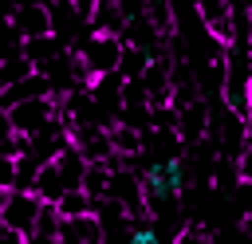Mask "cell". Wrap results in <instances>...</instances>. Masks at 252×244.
<instances>
[{
    "instance_id": "cell-10",
    "label": "cell",
    "mask_w": 252,
    "mask_h": 244,
    "mask_svg": "<svg viewBox=\"0 0 252 244\" xmlns=\"http://www.w3.org/2000/svg\"><path fill=\"white\" fill-rule=\"evenodd\" d=\"M236 173H240V181H244V185H252V142H248V150L240 153V161H236Z\"/></svg>"
},
{
    "instance_id": "cell-8",
    "label": "cell",
    "mask_w": 252,
    "mask_h": 244,
    "mask_svg": "<svg viewBox=\"0 0 252 244\" xmlns=\"http://www.w3.org/2000/svg\"><path fill=\"white\" fill-rule=\"evenodd\" d=\"M110 142H114V153L118 157H126V153H138L142 146H146V138H142V130H134V126H110Z\"/></svg>"
},
{
    "instance_id": "cell-6",
    "label": "cell",
    "mask_w": 252,
    "mask_h": 244,
    "mask_svg": "<svg viewBox=\"0 0 252 244\" xmlns=\"http://www.w3.org/2000/svg\"><path fill=\"white\" fill-rule=\"evenodd\" d=\"M55 91H51V79L43 75V71H32L28 79H20V83H12L4 94H0V110H12V106H20V102H32V98H51Z\"/></svg>"
},
{
    "instance_id": "cell-5",
    "label": "cell",
    "mask_w": 252,
    "mask_h": 244,
    "mask_svg": "<svg viewBox=\"0 0 252 244\" xmlns=\"http://www.w3.org/2000/svg\"><path fill=\"white\" fill-rule=\"evenodd\" d=\"M12 28H16V35H20L24 43H35V39L55 35V28H51V8H39V4H24V8H16Z\"/></svg>"
},
{
    "instance_id": "cell-1",
    "label": "cell",
    "mask_w": 252,
    "mask_h": 244,
    "mask_svg": "<svg viewBox=\"0 0 252 244\" xmlns=\"http://www.w3.org/2000/svg\"><path fill=\"white\" fill-rule=\"evenodd\" d=\"M122 55H126L122 35H91L87 43L75 47V59L87 75V87L106 79V75H122Z\"/></svg>"
},
{
    "instance_id": "cell-7",
    "label": "cell",
    "mask_w": 252,
    "mask_h": 244,
    "mask_svg": "<svg viewBox=\"0 0 252 244\" xmlns=\"http://www.w3.org/2000/svg\"><path fill=\"white\" fill-rule=\"evenodd\" d=\"M55 209H59V216H63V220H83V216H94V213H98V205H94L83 189H71Z\"/></svg>"
},
{
    "instance_id": "cell-4",
    "label": "cell",
    "mask_w": 252,
    "mask_h": 244,
    "mask_svg": "<svg viewBox=\"0 0 252 244\" xmlns=\"http://www.w3.org/2000/svg\"><path fill=\"white\" fill-rule=\"evenodd\" d=\"M232 0H197V20L209 31V39H217L220 47H228L236 39V24H232Z\"/></svg>"
},
{
    "instance_id": "cell-9",
    "label": "cell",
    "mask_w": 252,
    "mask_h": 244,
    "mask_svg": "<svg viewBox=\"0 0 252 244\" xmlns=\"http://www.w3.org/2000/svg\"><path fill=\"white\" fill-rule=\"evenodd\" d=\"M126 244H161V240H158V232H154V228H150L146 220H138V224L130 228V236H126Z\"/></svg>"
},
{
    "instance_id": "cell-11",
    "label": "cell",
    "mask_w": 252,
    "mask_h": 244,
    "mask_svg": "<svg viewBox=\"0 0 252 244\" xmlns=\"http://www.w3.org/2000/svg\"><path fill=\"white\" fill-rule=\"evenodd\" d=\"M244 232H248V240H252V216H244Z\"/></svg>"
},
{
    "instance_id": "cell-12",
    "label": "cell",
    "mask_w": 252,
    "mask_h": 244,
    "mask_svg": "<svg viewBox=\"0 0 252 244\" xmlns=\"http://www.w3.org/2000/svg\"><path fill=\"white\" fill-rule=\"evenodd\" d=\"M8 193H12V189H4V185H0V209H4V201H8Z\"/></svg>"
},
{
    "instance_id": "cell-3",
    "label": "cell",
    "mask_w": 252,
    "mask_h": 244,
    "mask_svg": "<svg viewBox=\"0 0 252 244\" xmlns=\"http://www.w3.org/2000/svg\"><path fill=\"white\" fill-rule=\"evenodd\" d=\"M55 118H59L55 94H51V98H32V102H20V106H12V110H8L12 134H20V138H35V134H43Z\"/></svg>"
},
{
    "instance_id": "cell-2",
    "label": "cell",
    "mask_w": 252,
    "mask_h": 244,
    "mask_svg": "<svg viewBox=\"0 0 252 244\" xmlns=\"http://www.w3.org/2000/svg\"><path fill=\"white\" fill-rule=\"evenodd\" d=\"M39 213H43V201H39L35 193H20V189H12L8 201H4V209H0V220H4L8 232L32 240V236H35V224H39Z\"/></svg>"
}]
</instances>
